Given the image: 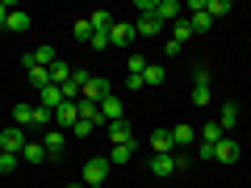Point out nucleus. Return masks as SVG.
<instances>
[{"label": "nucleus", "mask_w": 251, "mask_h": 188, "mask_svg": "<svg viewBox=\"0 0 251 188\" xmlns=\"http://www.w3.org/2000/svg\"><path fill=\"white\" fill-rule=\"evenodd\" d=\"M54 113L42 105H17L13 109V125H21V130H29V125H50Z\"/></svg>", "instance_id": "nucleus-1"}, {"label": "nucleus", "mask_w": 251, "mask_h": 188, "mask_svg": "<svg viewBox=\"0 0 251 188\" xmlns=\"http://www.w3.org/2000/svg\"><path fill=\"white\" fill-rule=\"evenodd\" d=\"M109 167H113L109 155H92V159L84 163V184H88V188H100V184L109 180Z\"/></svg>", "instance_id": "nucleus-2"}, {"label": "nucleus", "mask_w": 251, "mask_h": 188, "mask_svg": "<svg viewBox=\"0 0 251 188\" xmlns=\"http://www.w3.org/2000/svg\"><path fill=\"white\" fill-rule=\"evenodd\" d=\"M25 130H21V125H9V130H0V151H9V155H21L25 151Z\"/></svg>", "instance_id": "nucleus-3"}, {"label": "nucleus", "mask_w": 251, "mask_h": 188, "mask_svg": "<svg viewBox=\"0 0 251 188\" xmlns=\"http://www.w3.org/2000/svg\"><path fill=\"white\" fill-rule=\"evenodd\" d=\"M113 96V88H109L105 75H88V84H84V100H92V105H100V100Z\"/></svg>", "instance_id": "nucleus-4"}, {"label": "nucleus", "mask_w": 251, "mask_h": 188, "mask_svg": "<svg viewBox=\"0 0 251 188\" xmlns=\"http://www.w3.org/2000/svg\"><path fill=\"white\" fill-rule=\"evenodd\" d=\"M54 121H59V130H72V125L80 121V100H63V105L54 109Z\"/></svg>", "instance_id": "nucleus-5"}, {"label": "nucleus", "mask_w": 251, "mask_h": 188, "mask_svg": "<svg viewBox=\"0 0 251 188\" xmlns=\"http://www.w3.org/2000/svg\"><path fill=\"white\" fill-rule=\"evenodd\" d=\"M134 38H138L134 21H113V29H109V42H113V46H130Z\"/></svg>", "instance_id": "nucleus-6"}, {"label": "nucleus", "mask_w": 251, "mask_h": 188, "mask_svg": "<svg viewBox=\"0 0 251 188\" xmlns=\"http://www.w3.org/2000/svg\"><path fill=\"white\" fill-rule=\"evenodd\" d=\"M42 146H46V159H59V155H63V146H67V130H46Z\"/></svg>", "instance_id": "nucleus-7"}, {"label": "nucleus", "mask_w": 251, "mask_h": 188, "mask_svg": "<svg viewBox=\"0 0 251 188\" xmlns=\"http://www.w3.org/2000/svg\"><path fill=\"white\" fill-rule=\"evenodd\" d=\"M180 13H184V4L180 0H155V17L168 25V21H180Z\"/></svg>", "instance_id": "nucleus-8"}, {"label": "nucleus", "mask_w": 251, "mask_h": 188, "mask_svg": "<svg viewBox=\"0 0 251 188\" xmlns=\"http://www.w3.org/2000/svg\"><path fill=\"white\" fill-rule=\"evenodd\" d=\"M234 159H239V142H234V138L226 134L222 142L214 146V163H234Z\"/></svg>", "instance_id": "nucleus-9"}, {"label": "nucleus", "mask_w": 251, "mask_h": 188, "mask_svg": "<svg viewBox=\"0 0 251 188\" xmlns=\"http://www.w3.org/2000/svg\"><path fill=\"white\" fill-rule=\"evenodd\" d=\"M134 29H138V38H155V34L163 29V21L155 17V13H143V17L134 21Z\"/></svg>", "instance_id": "nucleus-10"}, {"label": "nucleus", "mask_w": 251, "mask_h": 188, "mask_svg": "<svg viewBox=\"0 0 251 188\" xmlns=\"http://www.w3.org/2000/svg\"><path fill=\"white\" fill-rule=\"evenodd\" d=\"M151 151H155V155H172V151H176L172 130H155V134H151Z\"/></svg>", "instance_id": "nucleus-11"}, {"label": "nucleus", "mask_w": 251, "mask_h": 188, "mask_svg": "<svg viewBox=\"0 0 251 188\" xmlns=\"http://www.w3.org/2000/svg\"><path fill=\"white\" fill-rule=\"evenodd\" d=\"M151 171L155 176H176V159H172V155H151Z\"/></svg>", "instance_id": "nucleus-12"}, {"label": "nucleus", "mask_w": 251, "mask_h": 188, "mask_svg": "<svg viewBox=\"0 0 251 188\" xmlns=\"http://www.w3.org/2000/svg\"><path fill=\"white\" fill-rule=\"evenodd\" d=\"M38 105H42V109H50V113H54V109L63 105V88H59V84H50V88H42V96H38Z\"/></svg>", "instance_id": "nucleus-13"}, {"label": "nucleus", "mask_w": 251, "mask_h": 188, "mask_svg": "<svg viewBox=\"0 0 251 188\" xmlns=\"http://www.w3.org/2000/svg\"><path fill=\"white\" fill-rule=\"evenodd\" d=\"M234 121H239V105H222V109H218V125H222V134H230Z\"/></svg>", "instance_id": "nucleus-14"}, {"label": "nucleus", "mask_w": 251, "mask_h": 188, "mask_svg": "<svg viewBox=\"0 0 251 188\" xmlns=\"http://www.w3.org/2000/svg\"><path fill=\"white\" fill-rule=\"evenodd\" d=\"M130 159H134V138H130V142H113L109 163H130Z\"/></svg>", "instance_id": "nucleus-15"}, {"label": "nucleus", "mask_w": 251, "mask_h": 188, "mask_svg": "<svg viewBox=\"0 0 251 188\" xmlns=\"http://www.w3.org/2000/svg\"><path fill=\"white\" fill-rule=\"evenodd\" d=\"M100 117H105V125L109 121H122V100H117V96H109V100H100Z\"/></svg>", "instance_id": "nucleus-16"}, {"label": "nucleus", "mask_w": 251, "mask_h": 188, "mask_svg": "<svg viewBox=\"0 0 251 188\" xmlns=\"http://www.w3.org/2000/svg\"><path fill=\"white\" fill-rule=\"evenodd\" d=\"M4 29H9V34H25V29H29V13L13 9V13H9V21H4Z\"/></svg>", "instance_id": "nucleus-17"}, {"label": "nucleus", "mask_w": 251, "mask_h": 188, "mask_svg": "<svg viewBox=\"0 0 251 188\" xmlns=\"http://www.w3.org/2000/svg\"><path fill=\"white\" fill-rule=\"evenodd\" d=\"M222 125H218V117H214V121H205V125H201V142H209V146H218V142H222Z\"/></svg>", "instance_id": "nucleus-18"}, {"label": "nucleus", "mask_w": 251, "mask_h": 188, "mask_svg": "<svg viewBox=\"0 0 251 188\" xmlns=\"http://www.w3.org/2000/svg\"><path fill=\"white\" fill-rule=\"evenodd\" d=\"M109 138H113V142H130V138H134L130 134V121H126V117L122 121H109Z\"/></svg>", "instance_id": "nucleus-19"}, {"label": "nucleus", "mask_w": 251, "mask_h": 188, "mask_svg": "<svg viewBox=\"0 0 251 188\" xmlns=\"http://www.w3.org/2000/svg\"><path fill=\"white\" fill-rule=\"evenodd\" d=\"M163 80H168V71H163V63H147V71H143V84H155V88H159Z\"/></svg>", "instance_id": "nucleus-20"}, {"label": "nucleus", "mask_w": 251, "mask_h": 188, "mask_svg": "<svg viewBox=\"0 0 251 188\" xmlns=\"http://www.w3.org/2000/svg\"><path fill=\"white\" fill-rule=\"evenodd\" d=\"M188 38H193V25H188V17H180V21H172V42H180V46H184Z\"/></svg>", "instance_id": "nucleus-21"}, {"label": "nucleus", "mask_w": 251, "mask_h": 188, "mask_svg": "<svg viewBox=\"0 0 251 188\" xmlns=\"http://www.w3.org/2000/svg\"><path fill=\"white\" fill-rule=\"evenodd\" d=\"M80 117L92 125H105V117H100V105H92V100H80Z\"/></svg>", "instance_id": "nucleus-22"}, {"label": "nucleus", "mask_w": 251, "mask_h": 188, "mask_svg": "<svg viewBox=\"0 0 251 188\" xmlns=\"http://www.w3.org/2000/svg\"><path fill=\"white\" fill-rule=\"evenodd\" d=\"M21 159H25V163H46V146H42V142H25Z\"/></svg>", "instance_id": "nucleus-23"}, {"label": "nucleus", "mask_w": 251, "mask_h": 188, "mask_svg": "<svg viewBox=\"0 0 251 188\" xmlns=\"http://www.w3.org/2000/svg\"><path fill=\"white\" fill-rule=\"evenodd\" d=\"M188 25H193V34H209V29H214V17H209V13H193Z\"/></svg>", "instance_id": "nucleus-24"}, {"label": "nucleus", "mask_w": 251, "mask_h": 188, "mask_svg": "<svg viewBox=\"0 0 251 188\" xmlns=\"http://www.w3.org/2000/svg\"><path fill=\"white\" fill-rule=\"evenodd\" d=\"M25 75H29V84H34L38 92H42V88H50V71H46V67H29Z\"/></svg>", "instance_id": "nucleus-25"}, {"label": "nucleus", "mask_w": 251, "mask_h": 188, "mask_svg": "<svg viewBox=\"0 0 251 188\" xmlns=\"http://www.w3.org/2000/svg\"><path fill=\"white\" fill-rule=\"evenodd\" d=\"M88 21H92V29H105V34H109V29H113V21H117V17H113V13H105V9H97V13H92Z\"/></svg>", "instance_id": "nucleus-26"}, {"label": "nucleus", "mask_w": 251, "mask_h": 188, "mask_svg": "<svg viewBox=\"0 0 251 188\" xmlns=\"http://www.w3.org/2000/svg\"><path fill=\"white\" fill-rule=\"evenodd\" d=\"M67 80H72V67H67V63H54V67H50V84H59V88H63V84H67Z\"/></svg>", "instance_id": "nucleus-27"}, {"label": "nucleus", "mask_w": 251, "mask_h": 188, "mask_svg": "<svg viewBox=\"0 0 251 188\" xmlns=\"http://www.w3.org/2000/svg\"><path fill=\"white\" fill-rule=\"evenodd\" d=\"M205 13H209V17H226V13H230V0H205Z\"/></svg>", "instance_id": "nucleus-28"}, {"label": "nucleus", "mask_w": 251, "mask_h": 188, "mask_svg": "<svg viewBox=\"0 0 251 188\" xmlns=\"http://www.w3.org/2000/svg\"><path fill=\"white\" fill-rule=\"evenodd\" d=\"M172 142L176 146H193V125H176V130H172Z\"/></svg>", "instance_id": "nucleus-29"}, {"label": "nucleus", "mask_w": 251, "mask_h": 188, "mask_svg": "<svg viewBox=\"0 0 251 188\" xmlns=\"http://www.w3.org/2000/svg\"><path fill=\"white\" fill-rule=\"evenodd\" d=\"M209 105V84H193V109H205Z\"/></svg>", "instance_id": "nucleus-30"}, {"label": "nucleus", "mask_w": 251, "mask_h": 188, "mask_svg": "<svg viewBox=\"0 0 251 188\" xmlns=\"http://www.w3.org/2000/svg\"><path fill=\"white\" fill-rule=\"evenodd\" d=\"M17 163H21V155H0V176H13V171H17Z\"/></svg>", "instance_id": "nucleus-31"}, {"label": "nucleus", "mask_w": 251, "mask_h": 188, "mask_svg": "<svg viewBox=\"0 0 251 188\" xmlns=\"http://www.w3.org/2000/svg\"><path fill=\"white\" fill-rule=\"evenodd\" d=\"M72 34H75V42H92V21H75Z\"/></svg>", "instance_id": "nucleus-32"}, {"label": "nucleus", "mask_w": 251, "mask_h": 188, "mask_svg": "<svg viewBox=\"0 0 251 188\" xmlns=\"http://www.w3.org/2000/svg\"><path fill=\"white\" fill-rule=\"evenodd\" d=\"M147 71V59L143 54H130V63H126V75H143Z\"/></svg>", "instance_id": "nucleus-33"}, {"label": "nucleus", "mask_w": 251, "mask_h": 188, "mask_svg": "<svg viewBox=\"0 0 251 188\" xmlns=\"http://www.w3.org/2000/svg\"><path fill=\"white\" fill-rule=\"evenodd\" d=\"M92 50H109V46H113V42H109V34H105V29H92Z\"/></svg>", "instance_id": "nucleus-34"}, {"label": "nucleus", "mask_w": 251, "mask_h": 188, "mask_svg": "<svg viewBox=\"0 0 251 188\" xmlns=\"http://www.w3.org/2000/svg\"><path fill=\"white\" fill-rule=\"evenodd\" d=\"M92 130H97V125H92V121H84V117H80V121H75V125H72V134H75V138H88V134H92Z\"/></svg>", "instance_id": "nucleus-35"}, {"label": "nucleus", "mask_w": 251, "mask_h": 188, "mask_svg": "<svg viewBox=\"0 0 251 188\" xmlns=\"http://www.w3.org/2000/svg\"><path fill=\"white\" fill-rule=\"evenodd\" d=\"M180 50H184V46H180V42H172V38H168V42H163V54H168V59H176Z\"/></svg>", "instance_id": "nucleus-36"}, {"label": "nucleus", "mask_w": 251, "mask_h": 188, "mask_svg": "<svg viewBox=\"0 0 251 188\" xmlns=\"http://www.w3.org/2000/svg\"><path fill=\"white\" fill-rule=\"evenodd\" d=\"M143 88V75H126V92H138Z\"/></svg>", "instance_id": "nucleus-37"}, {"label": "nucleus", "mask_w": 251, "mask_h": 188, "mask_svg": "<svg viewBox=\"0 0 251 188\" xmlns=\"http://www.w3.org/2000/svg\"><path fill=\"white\" fill-rule=\"evenodd\" d=\"M197 159H205V163H209V159H214V146H209V142H201V146H197Z\"/></svg>", "instance_id": "nucleus-38"}, {"label": "nucleus", "mask_w": 251, "mask_h": 188, "mask_svg": "<svg viewBox=\"0 0 251 188\" xmlns=\"http://www.w3.org/2000/svg\"><path fill=\"white\" fill-rule=\"evenodd\" d=\"M193 84H209V67H197L193 71Z\"/></svg>", "instance_id": "nucleus-39"}, {"label": "nucleus", "mask_w": 251, "mask_h": 188, "mask_svg": "<svg viewBox=\"0 0 251 188\" xmlns=\"http://www.w3.org/2000/svg\"><path fill=\"white\" fill-rule=\"evenodd\" d=\"M9 13H13V4H9V0H0V29H4V21H9Z\"/></svg>", "instance_id": "nucleus-40"}, {"label": "nucleus", "mask_w": 251, "mask_h": 188, "mask_svg": "<svg viewBox=\"0 0 251 188\" xmlns=\"http://www.w3.org/2000/svg\"><path fill=\"white\" fill-rule=\"evenodd\" d=\"M63 188H88V184H84V180H75V184H63Z\"/></svg>", "instance_id": "nucleus-41"}]
</instances>
